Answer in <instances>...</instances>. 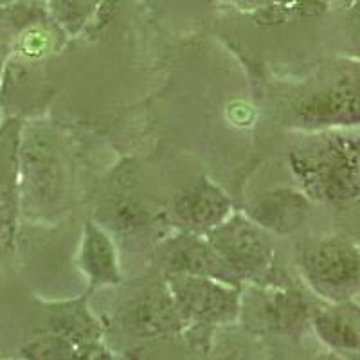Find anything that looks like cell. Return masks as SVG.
I'll list each match as a JSON object with an SVG mask.
<instances>
[{
	"label": "cell",
	"mask_w": 360,
	"mask_h": 360,
	"mask_svg": "<svg viewBox=\"0 0 360 360\" xmlns=\"http://www.w3.org/2000/svg\"><path fill=\"white\" fill-rule=\"evenodd\" d=\"M294 169L310 197L360 198V127L328 128L294 153Z\"/></svg>",
	"instance_id": "1"
},
{
	"label": "cell",
	"mask_w": 360,
	"mask_h": 360,
	"mask_svg": "<svg viewBox=\"0 0 360 360\" xmlns=\"http://www.w3.org/2000/svg\"><path fill=\"white\" fill-rule=\"evenodd\" d=\"M301 269L310 287L333 303L360 292V245L346 236H324L301 252Z\"/></svg>",
	"instance_id": "2"
},
{
	"label": "cell",
	"mask_w": 360,
	"mask_h": 360,
	"mask_svg": "<svg viewBox=\"0 0 360 360\" xmlns=\"http://www.w3.org/2000/svg\"><path fill=\"white\" fill-rule=\"evenodd\" d=\"M297 117L315 128L360 127V62L337 65L299 101Z\"/></svg>",
	"instance_id": "3"
},
{
	"label": "cell",
	"mask_w": 360,
	"mask_h": 360,
	"mask_svg": "<svg viewBox=\"0 0 360 360\" xmlns=\"http://www.w3.org/2000/svg\"><path fill=\"white\" fill-rule=\"evenodd\" d=\"M169 292L182 319L197 324H225L236 319L240 297L234 285L191 274L169 276Z\"/></svg>",
	"instance_id": "4"
},
{
	"label": "cell",
	"mask_w": 360,
	"mask_h": 360,
	"mask_svg": "<svg viewBox=\"0 0 360 360\" xmlns=\"http://www.w3.org/2000/svg\"><path fill=\"white\" fill-rule=\"evenodd\" d=\"M209 243L240 276H256L272 262V243L258 224L243 217L221 221L209 233Z\"/></svg>",
	"instance_id": "5"
},
{
	"label": "cell",
	"mask_w": 360,
	"mask_h": 360,
	"mask_svg": "<svg viewBox=\"0 0 360 360\" xmlns=\"http://www.w3.org/2000/svg\"><path fill=\"white\" fill-rule=\"evenodd\" d=\"M162 263L172 274H191L220 279L236 287L238 274L218 256L211 243L180 236L162 249Z\"/></svg>",
	"instance_id": "6"
},
{
	"label": "cell",
	"mask_w": 360,
	"mask_h": 360,
	"mask_svg": "<svg viewBox=\"0 0 360 360\" xmlns=\"http://www.w3.org/2000/svg\"><path fill=\"white\" fill-rule=\"evenodd\" d=\"M308 209L310 202L303 193L283 188L265 193L259 200L254 202L249 214L262 229L287 234L303 225Z\"/></svg>",
	"instance_id": "7"
},
{
	"label": "cell",
	"mask_w": 360,
	"mask_h": 360,
	"mask_svg": "<svg viewBox=\"0 0 360 360\" xmlns=\"http://www.w3.org/2000/svg\"><path fill=\"white\" fill-rule=\"evenodd\" d=\"M182 315L175 304L172 292H150L144 299L131 304L124 314V328L135 335L152 337L176 332L182 324Z\"/></svg>",
	"instance_id": "8"
},
{
	"label": "cell",
	"mask_w": 360,
	"mask_h": 360,
	"mask_svg": "<svg viewBox=\"0 0 360 360\" xmlns=\"http://www.w3.org/2000/svg\"><path fill=\"white\" fill-rule=\"evenodd\" d=\"M229 211V200L209 182H200L175 200V214L191 229H214Z\"/></svg>",
	"instance_id": "9"
},
{
	"label": "cell",
	"mask_w": 360,
	"mask_h": 360,
	"mask_svg": "<svg viewBox=\"0 0 360 360\" xmlns=\"http://www.w3.org/2000/svg\"><path fill=\"white\" fill-rule=\"evenodd\" d=\"M25 360H112V353L99 342L74 344L47 328L33 330L22 344Z\"/></svg>",
	"instance_id": "10"
},
{
	"label": "cell",
	"mask_w": 360,
	"mask_h": 360,
	"mask_svg": "<svg viewBox=\"0 0 360 360\" xmlns=\"http://www.w3.org/2000/svg\"><path fill=\"white\" fill-rule=\"evenodd\" d=\"M319 339L337 352H360V307L352 301L335 303L314 317Z\"/></svg>",
	"instance_id": "11"
},
{
	"label": "cell",
	"mask_w": 360,
	"mask_h": 360,
	"mask_svg": "<svg viewBox=\"0 0 360 360\" xmlns=\"http://www.w3.org/2000/svg\"><path fill=\"white\" fill-rule=\"evenodd\" d=\"M45 328L74 344L99 342L103 339V326L86 308L85 297L51 304Z\"/></svg>",
	"instance_id": "12"
},
{
	"label": "cell",
	"mask_w": 360,
	"mask_h": 360,
	"mask_svg": "<svg viewBox=\"0 0 360 360\" xmlns=\"http://www.w3.org/2000/svg\"><path fill=\"white\" fill-rule=\"evenodd\" d=\"M82 265L86 274L94 279V283H117V265L115 254L107 234L96 227L94 224H86L85 238L82 247Z\"/></svg>",
	"instance_id": "13"
},
{
	"label": "cell",
	"mask_w": 360,
	"mask_h": 360,
	"mask_svg": "<svg viewBox=\"0 0 360 360\" xmlns=\"http://www.w3.org/2000/svg\"><path fill=\"white\" fill-rule=\"evenodd\" d=\"M330 8V0H276L254 13V20L258 24H285L292 18L321 17Z\"/></svg>",
	"instance_id": "14"
},
{
	"label": "cell",
	"mask_w": 360,
	"mask_h": 360,
	"mask_svg": "<svg viewBox=\"0 0 360 360\" xmlns=\"http://www.w3.org/2000/svg\"><path fill=\"white\" fill-rule=\"evenodd\" d=\"M101 0H47L51 17L67 34L79 33Z\"/></svg>",
	"instance_id": "15"
},
{
	"label": "cell",
	"mask_w": 360,
	"mask_h": 360,
	"mask_svg": "<svg viewBox=\"0 0 360 360\" xmlns=\"http://www.w3.org/2000/svg\"><path fill=\"white\" fill-rule=\"evenodd\" d=\"M346 33H348V38L353 44V47L360 54V0H356L352 8H348V15H346Z\"/></svg>",
	"instance_id": "16"
},
{
	"label": "cell",
	"mask_w": 360,
	"mask_h": 360,
	"mask_svg": "<svg viewBox=\"0 0 360 360\" xmlns=\"http://www.w3.org/2000/svg\"><path fill=\"white\" fill-rule=\"evenodd\" d=\"M231 4L243 11H259V9L266 8V6L274 4L276 0H229Z\"/></svg>",
	"instance_id": "17"
},
{
	"label": "cell",
	"mask_w": 360,
	"mask_h": 360,
	"mask_svg": "<svg viewBox=\"0 0 360 360\" xmlns=\"http://www.w3.org/2000/svg\"><path fill=\"white\" fill-rule=\"evenodd\" d=\"M8 60H9L8 49L0 45V89H2V82H4V72H6V65H8Z\"/></svg>",
	"instance_id": "18"
},
{
	"label": "cell",
	"mask_w": 360,
	"mask_h": 360,
	"mask_svg": "<svg viewBox=\"0 0 360 360\" xmlns=\"http://www.w3.org/2000/svg\"><path fill=\"white\" fill-rule=\"evenodd\" d=\"M333 2H335V4H339V6H342V8H352L353 4H355L356 0H333Z\"/></svg>",
	"instance_id": "19"
},
{
	"label": "cell",
	"mask_w": 360,
	"mask_h": 360,
	"mask_svg": "<svg viewBox=\"0 0 360 360\" xmlns=\"http://www.w3.org/2000/svg\"><path fill=\"white\" fill-rule=\"evenodd\" d=\"M9 2H13V0H0V6H4V4H9Z\"/></svg>",
	"instance_id": "20"
}]
</instances>
